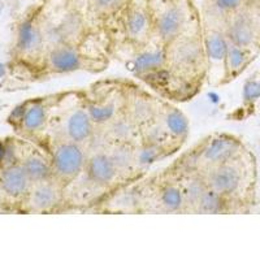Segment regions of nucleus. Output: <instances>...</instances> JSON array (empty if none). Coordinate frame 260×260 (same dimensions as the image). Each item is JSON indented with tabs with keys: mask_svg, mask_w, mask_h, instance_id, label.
<instances>
[{
	"mask_svg": "<svg viewBox=\"0 0 260 260\" xmlns=\"http://www.w3.org/2000/svg\"><path fill=\"white\" fill-rule=\"evenodd\" d=\"M62 94L55 101L56 115L52 118L55 125L53 141H71L89 147L98 133V126L92 121L86 107L85 94L76 92Z\"/></svg>",
	"mask_w": 260,
	"mask_h": 260,
	"instance_id": "1",
	"label": "nucleus"
},
{
	"mask_svg": "<svg viewBox=\"0 0 260 260\" xmlns=\"http://www.w3.org/2000/svg\"><path fill=\"white\" fill-rule=\"evenodd\" d=\"M246 154L245 146L237 137L231 134H215L203 141L198 147L192 150L183 160H181L178 173H189V172H203L221 166L225 162L236 160Z\"/></svg>",
	"mask_w": 260,
	"mask_h": 260,
	"instance_id": "2",
	"label": "nucleus"
},
{
	"mask_svg": "<svg viewBox=\"0 0 260 260\" xmlns=\"http://www.w3.org/2000/svg\"><path fill=\"white\" fill-rule=\"evenodd\" d=\"M167 57L169 72L178 80L194 78L207 67L202 34L201 37L181 36L167 46Z\"/></svg>",
	"mask_w": 260,
	"mask_h": 260,
	"instance_id": "3",
	"label": "nucleus"
},
{
	"mask_svg": "<svg viewBox=\"0 0 260 260\" xmlns=\"http://www.w3.org/2000/svg\"><path fill=\"white\" fill-rule=\"evenodd\" d=\"M87 157V146L71 141H53L50 155L53 178L68 187L82 176Z\"/></svg>",
	"mask_w": 260,
	"mask_h": 260,
	"instance_id": "4",
	"label": "nucleus"
},
{
	"mask_svg": "<svg viewBox=\"0 0 260 260\" xmlns=\"http://www.w3.org/2000/svg\"><path fill=\"white\" fill-rule=\"evenodd\" d=\"M245 155L203 172L202 175L206 178L208 187L232 202H236L240 198L241 194L245 191L248 178Z\"/></svg>",
	"mask_w": 260,
	"mask_h": 260,
	"instance_id": "5",
	"label": "nucleus"
},
{
	"mask_svg": "<svg viewBox=\"0 0 260 260\" xmlns=\"http://www.w3.org/2000/svg\"><path fill=\"white\" fill-rule=\"evenodd\" d=\"M225 34L234 45L256 52L260 50V11L247 4L231 15L225 22Z\"/></svg>",
	"mask_w": 260,
	"mask_h": 260,
	"instance_id": "6",
	"label": "nucleus"
},
{
	"mask_svg": "<svg viewBox=\"0 0 260 260\" xmlns=\"http://www.w3.org/2000/svg\"><path fill=\"white\" fill-rule=\"evenodd\" d=\"M86 107L98 129L106 126L125 111L126 90L121 87H101L98 94H86Z\"/></svg>",
	"mask_w": 260,
	"mask_h": 260,
	"instance_id": "7",
	"label": "nucleus"
},
{
	"mask_svg": "<svg viewBox=\"0 0 260 260\" xmlns=\"http://www.w3.org/2000/svg\"><path fill=\"white\" fill-rule=\"evenodd\" d=\"M154 15V37L162 45H171L172 42L186 34L189 17L185 7L180 2H171L159 9Z\"/></svg>",
	"mask_w": 260,
	"mask_h": 260,
	"instance_id": "8",
	"label": "nucleus"
},
{
	"mask_svg": "<svg viewBox=\"0 0 260 260\" xmlns=\"http://www.w3.org/2000/svg\"><path fill=\"white\" fill-rule=\"evenodd\" d=\"M83 176L92 186L101 189L115 186L116 183L122 181L117 167L104 146L95 150H89V157L86 161Z\"/></svg>",
	"mask_w": 260,
	"mask_h": 260,
	"instance_id": "9",
	"label": "nucleus"
},
{
	"mask_svg": "<svg viewBox=\"0 0 260 260\" xmlns=\"http://www.w3.org/2000/svg\"><path fill=\"white\" fill-rule=\"evenodd\" d=\"M124 30L127 41L136 47L154 38V15L142 4L129 3L124 15Z\"/></svg>",
	"mask_w": 260,
	"mask_h": 260,
	"instance_id": "10",
	"label": "nucleus"
},
{
	"mask_svg": "<svg viewBox=\"0 0 260 260\" xmlns=\"http://www.w3.org/2000/svg\"><path fill=\"white\" fill-rule=\"evenodd\" d=\"M133 67L139 77H155L168 69L167 46L156 38H152L146 45L141 46L134 55Z\"/></svg>",
	"mask_w": 260,
	"mask_h": 260,
	"instance_id": "11",
	"label": "nucleus"
},
{
	"mask_svg": "<svg viewBox=\"0 0 260 260\" xmlns=\"http://www.w3.org/2000/svg\"><path fill=\"white\" fill-rule=\"evenodd\" d=\"M87 65H89V57H86L81 52L77 45L64 43L47 50L46 67L51 73H72L85 69Z\"/></svg>",
	"mask_w": 260,
	"mask_h": 260,
	"instance_id": "12",
	"label": "nucleus"
},
{
	"mask_svg": "<svg viewBox=\"0 0 260 260\" xmlns=\"http://www.w3.org/2000/svg\"><path fill=\"white\" fill-rule=\"evenodd\" d=\"M67 187L55 178L32 183L27 192V203L37 212H50L64 203Z\"/></svg>",
	"mask_w": 260,
	"mask_h": 260,
	"instance_id": "13",
	"label": "nucleus"
},
{
	"mask_svg": "<svg viewBox=\"0 0 260 260\" xmlns=\"http://www.w3.org/2000/svg\"><path fill=\"white\" fill-rule=\"evenodd\" d=\"M155 120L166 132L167 137L175 148L181 147V145L186 141L189 134V121L180 110L159 102Z\"/></svg>",
	"mask_w": 260,
	"mask_h": 260,
	"instance_id": "14",
	"label": "nucleus"
},
{
	"mask_svg": "<svg viewBox=\"0 0 260 260\" xmlns=\"http://www.w3.org/2000/svg\"><path fill=\"white\" fill-rule=\"evenodd\" d=\"M99 130L108 142L136 145L141 141V126L125 111Z\"/></svg>",
	"mask_w": 260,
	"mask_h": 260,
	"instance_id": "15",
	"label": "nucleus"
},
{
	"mask_svg": "<svg viewBox=\"0 0 260 260\" xmlns=\"http://www.w3.org/2000/svg\"><path fill=\"white\" fill-rule=\"evenodd\" d=\"M202 42H203L204 55L207 59V67L221 64L224 69L225 55L229 45V39L225 34V27L207 25L202 32Z\"/></svg>",
	"mask_w": 260,
	"mask_h": 260,
	"instance_id": "16",
	"label": "nucleus"
},
{
	"mask_svg": "<svg viewBox=\"0 0 260 260\" xmlns=\"http://www.w3.org/2000/svg\"><path fill=\"white\" fill-rule=\"evenodd\" d=\"M31 185L29 176L20 162L6 166L0 173V189L9 198L18 199L26 197Z\"/></svg>",
	"mask_w": 260,
	"mask_h": 260,
	"instance_id": "17",
	"label": "nucleus"
},
{
	"mask_svg": "<svg viewBox=\"0 0 260 260\" xmlns=\"http://www.w3.org/2000/svg\"><path fill=\"white\" fill-rule=\"evenodd\" d=\"M46 42L45 29L34 20H26L18 27L17 48L26 56H38L45 51Z\"/></svg>",
	"mask_w": 260,
	"mask_h": 260,
	"instance_id": "18",
	"label": "nucleus"
},
{
	"mask_svg": "<svg viewBox=\"0 0 260 260\" xmlns=\"http://www.w3.org/2000/svg\"><path fill=\"white\" fill-rule=\"evenodd\" d=\"M159 102L148 96L142 91H129L126 90V104L125 112L133 118L134 121L142 127L155 117L157 112Z\"/></svg>",
	"mask_w": 260,
	"mask_h": 260,
	"instance_id": "19",
	"label": "nucleus"
},
{
	"mask_svg": "<svg viewBox=\"0 0 260 260\" xmlns=\"http://www.w3.org/2000/svg\"><path fill=\"white\" fill-rule=\"evenodd\" d=\"M255 55H256L255 51L237 46L229 41L224 60V73H222L221 83H228L240 77L246 71V68H248V65L254 61Z\"/></svg>",
	"mask_w": 260,
	"mask_h": 260,
	"instance_id": "20",
	"label": "nucleus"
},
{
	"mask_svg": "<svg viewBox=\"0 0 260 260\" xmlns=\"http://www.w3.org/2000/svg\"><path fill=\"white\" fill-rule=\"evenodd\" d=\"M157 207L164 212H185V198L177 176L159 183L156 190Z\"/></svg>",
	"mask_w": 260,
	"mask_h": 260,
	"instance_id": "21",
	"label": "nucleus"
},
{
	"mask_svg": "<svg viewBox=\"0 0 260 260\" xmlns=\"http://www.w3.org/2000/svg\"><path fill=\"white\" fill-rule=\"evenodd\" d=\"M20 110V108H18ZM52 106L47 102L36 101L21 107L17 121L29 133H38L47 126Z\"/></svg>",
	"mask_w": 260,
	"mask_h": 260,
	"instance_id": "22",
	"label": "nucleus"
},
{
	"mask_svg": "<svg viewBox=\"0 0 260 260\" xmlns=\"http://www.w3.org/2000/svg\"><path fill=\"white\" fill-rule=\"evenodd\" d=\"M104 148L112 157L113 162L117 167L122 181L129 180L132 176H137L136 171V154L134 145L130 143H115L107 141Z\"/></svg>",
	"mask_w": 260,
	"mask_h": 260,
	"instance_id": "23",
	"label": "nucleus"
},
{
	"mask_svg": "<svg viewBox=\"0 0 260 260\" xmlns=\"http://www.w3.org/2000/svg\"><path fill=\"white\" fill-rule=\"evenodd\" d=\"M182 186L183 198H185V212H195L202 195L207 190L208 185L201 172H189L182 175H176Z\"/></svg>",
	"mask_w": 260,
	"mask_h": 260,
	"instance_id": "24",
	"label": "nucleus"
},
{
	"mask_svg": "<svg viewBox=\"0 0 260 260\" xmlns=\"http://www.w3.org/2000/svg\"><path fill=\"white\" fill-rule=\"evenodd\" d=\"M20 164L25 169L26 175L29 176L31 183L42 182V181L53 178L51 159L46 157L45 155L38 152V151L30 152Z\"/></svg>",
	"mask_w": 260,
	"mask_h": 260,
	"instance_id": "25",
	"label": "nucleus"
},
{
	"mask_svg": "<svg viewBox=\"0 0 260 260\" xmlns=\"http://www.w3.org/2000/svg\"><path fill=\"white\" fill-rule=\"evenodd\" d=\"M134 154H136V171L138 175L146 172L152 164L171 154V151L162 146L139 141L134 145Z\"/></svg>",
	"mask_w": 260,
	"mask_h": 260,
	"instance_id": "26",
	"label": "nucleus"
},
{
	"mask_svg": "<svg viewBox=\"0 0 260 260\" xmlns=\"http://www.w3.org/2000/svg\"><path fill=\"white\" fill-rule=\"evenodd\" d=\"M232 203L233 202L222 197L221 194L207 187L195 207V213H225L231 210Z\"/></svg>",
	"mask_w": 260,
	"mask_h": 260,
	"instance_id": "27",
	"label": "nucleus"
},
{
	"mask_svg": "<svg viewBox=\"0 0 260 260\" xmlns=\"http://www.w3.org/2000/svg\"><path fill=\"white\" fill-rule=\"evenodd\" d=\"M260 101V69L248 76L242 87V104L246 110H251Z\"/></svg>",
	"mask_w": 260,
	"mask_h": 260,
	"instance_id": "28",
	"label": "nucleus"
},
{
	"mask_svg": "<svg viewBox=\"0 0 260 260\" xmlns=\"http://www.w3.org/2000/svg\"><path fill=\"white\" fill-rule=\"evenodd\" d=\"M90 7L98 16H111L129 6V0H89Z\"/></svg>",
	"mask_w": 260,
	"mask_h": 260,
	"instance_id": "29",
	"label": "nucleus"
},
{
	"mask_svg": "<svg viewBox=\"0 0 260 260\" xmlns=\"http://www.w3.org/2000/svg\"><path fill=\"white\" fill-rule=\"evenodd\" d=\"M216 7H219L222 12L228 16L238 12L242 8L247 6L248 0H211Z\"/></svg>",
	"mask_w": 260,
	"mask_h": 260,
	"instance_id": "30",
	"label": "nucleus"
},
{
	"mask_svg": "<svg viewBox=\"0 0 260 260\" xmlns=\"http://www.w3.org/2000/svg\"><path fill=\"white\" fill-rule=\"evenodd\" d=\"M7 146L4 143H0V162H4V157H6Z\"/></svg>",
	"mask_w": 260,
	"mask_h": 260,
	"instance_id": "31",
	"label": "nucleus"
},
{
	"mask_svg": "<svg viewBox=\"0 0 260 260\" xmlns=\"http://www.w3.org/2000/svg\"><path fill=\"white\" fill-rule=\"evenodd\" d=\"M3 7H4L3 0H0V15H2V12H3Z\"/></svg>",
	"mask_w": 260,
	"mask_h": 260,
	"instance_id": "32",
	"label": "nucleus"
},
{
	"mask_svg": "<svg viewBox=\"0 0 260 260\" xmlns=\"http://www.w3.org/2000/svg\"><path fill=\"white\" fill-rule=\"evenodd\" d=\"M3 73H4V65L0 62V76H2Z\"/></svg>",
	"mask_w": 260,
	"mask_h": 260,
	"instance_id": "33",
	"label": "nucleus"
}]
</instances>
